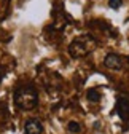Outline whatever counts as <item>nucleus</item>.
<instances>
[{"label": "nucleus", "mask_w": 129, "mask_h": 134, "mask_svg": "<svg viewBox=\"0 0 129 134\" xmlns=\"http://www.w3.org/2000/svg\"><path fill=\"white\" fill-rule=\"evenodd\" d=\"M24 132L26 134H42L43 132V126L37 118H29L24 123Z\"/></svg>", "instance_id": "39448f33"}, {"label": "nucleus", "mask_w": 129, "mask_h": 134, "mask_svg": "<svg viewBox=\"0 0 129 134\" xmlns=\"http://www.w3.org/2000/svg\"><path fill=\"white\" fill-rule=\"evenodd\" d=\"M67 129L70 132H80V131H81V126H80V123H77V121H69Z\"/></svg>", "instance_id": "0eeeda50"}, {"label": "nucleus", "mask_w": 129, "mask_h": 134, "mask_svg": "<svg viewBox=\"0 0 129 134\" xmlns=\"http://www.w3.org/2000/svg\"><path fill=\"white\" fill-rule=\"evenodd\" d=\"M104 65L107 67V69H112V70H121L124 64H123L121 56H118L115 53H108L104 58Z\"/></svg>", "instance_id": "7ed1b4c3"}, {"label": "nucleus", "mask_w": 129, "mask_h": 134, "mask_svg": "<svg viewBox=\"0 0 129 134\" xmlns=\"http://www.w3.org/2000/svg\"><path fill=\"white\" fill-rule=\"evenodd\" d=\"M86 97H88V100H91V102H99L101 100V93L96 88H89L86 91Z\"/></svg>", "instance_id": "423d86ee"}, {"label": "nucleus", "mask_w": 129, "mask_h": 134, "mask_svg": "<svg viewBox=\"0 0 129 134\" xmlns=\"http://www.w3.org/2000/svg\"><path fill=\"white\" fill-rule=\"evenodd\" d=\"M115 109H116V113L120 115V118L123 121L129 120V99L127 97H118Z\"/></svg>", "instance_id": "20e7f679"}, {"label": "nucleus", "mask_w": 129, "mask_h": 134, "mask_svg": "<svg viewBox=\"0 0 129 134\" xmlns=\"http://www.w3.org/2000/svg\"><path fill=\"white\" fill-rule=\"evenodd\" d=\"M121 5H123L121 0H108V7H110V8H113V10H118Z\"/></svg>", "instance_id": "6e6552de"}, {"label": "nucleus", "mask_w": 129, "mask_h": 134, "mask_svg": "<svg viewBox=\"0 0 129 134\" xmlns=\"http://www.w3.org/2000/svg\"><path fill=\"white\" fill-rule=\"evenodd\" d=\"M14 104L21 110H34L38 105V93L34 86L22 85L14 91Z\"/></svg>", "instance_id": "f257e3e1"}, {"label": "nucleus", "mask_w": 129, "mask_h": 134, "mask_svg": "<svg viewBox=\"0 0 129 134\" xmlns=\"http://www.w3.org/2000/svg\"><path fill=\"white\" fill-rule=\"evenodd\" d=\"M3 75H5V72L0 69V83H2V80H3Z\"/></svg>", "instance_id": "1a4fd4ad"}, {"label": "nucleus", "mask_w": 129, "mask_h": 134, "mask_svg": "<svg viewBox=\"0 0 129 134\" xmlns=\"http://www.w3.org/2000/svg\"><path fill=\"white\" fill-rule=\"evenodd\" d=\"M92 48H94V40L89 35H81V37H77L70 43L69 53L73 58H81V56H86L88 53H91Z\"/></svg>", "instance_id": "f03ea898"}]
</instances>
